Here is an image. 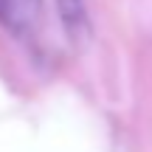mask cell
Instances as JSON below:
<instances>
[{
	"mask_svg": "<svg viewBox=\"0 0 152 152\" xmlns=\"http://www.w3.org/2000/svg\"><path fill=\"white\" fill-rule=\"evenodd\" d=\"M42 20V0H0V26L14 37H28Z\"/></svg>",
	"mask_w": 152,
	"mask_h": 152,
	"instance_id": "cell-1",
	"label": "cell"
},
{
	"mask_svg": "<svg viewBox=\"0 0 152 152\" xmlns=\"http://www.w3.org/2000/svg\"><path fill=\"white\" fill-rule=\"evenodd\" d=\"M59 6V17L65 23V28L79 37L82 28H87V11H85V0H56Z\"/></svg>",
	"mask_w": 152,
	"mask_h": 152,
	"instance_id": "cell-2",
	"label": "cell"
}]
</instances>
